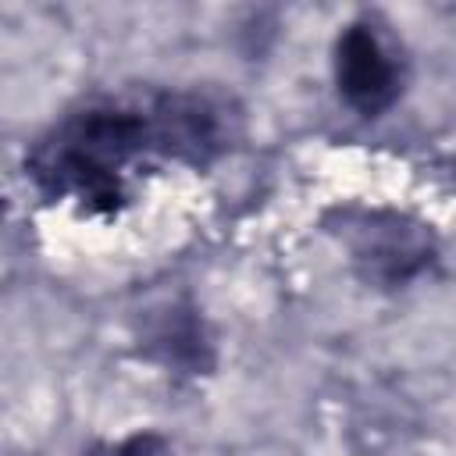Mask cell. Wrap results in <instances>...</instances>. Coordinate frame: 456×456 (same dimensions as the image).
Returning a JSON list of instances; mask_svg holds the SVG:
<instances>
[{"label":"cell","mask_w":456,"mask_h":456,"mask_svg":"<svg viewBox=\"0 0 456 456\" xmlns=\"http://www.w3.org/2000/svg\"><path fill=\"white\" fill-rule=\"evenodd\" d=\"M235 132V110L207 93H160L153 100H103L68 114L25 157L43 196L86 210H118L125 171L157 153L210 164Z\"/></svg>","instance_id":"cell-1"},{"label":"cell","mask_w":456,"mask_h":456,"mask_svg":"<svg viewBox=\"0 0 456 456\" xmlns=\"http://www.w3.org/2000/svg\"><path fill=\"white\" fill-rule=\"evenodd\" d=\"M331 232L370 285H403L435 260V235L395 210H338V228Z\"/></svg>","instance_id":"cell-2"},{"label":"cell","mask_w":456,"mask_h":456,"mask_svg":"<svg viewBox=\"0 0 456 456\" xmlns=\"http://www.w3.org/2000/svg\"><path fill=\"white\" fill-rule=\"evenodd\" d=\"M335 82L353 110L363 118L385 114L403 89V68L370 21H353L335 43Z\"/></svg>","instance_id":"cell-3"},{"label":"cell","mask_w":456,"mask_h":456,"mask_svg":"<svg viewBox=\"0 0 456 456\" xmlns=\"http://www.w3.org/2000/svg\"><path fill=\"white\" fill-rule=\"evenodd\" d=\"M146 349L167 367H185V370L210 367V346L192 306H171L167 314H160V321L146 335Z\"/></svg>","instance_id":"cell-4"},{"label":"cell","mask_w":456,"mask_h":456,"mask_svg":"<svg viewBox=\"0 0 456 456\" xmlns=\"http://www.w3.org/2000/svg\"><path fill=\"white\" fill-rule=\"evenodd\" d=\"M96 456H175V449H171V442H167L164 435H157V431H139V435L121 438L118 445L100 449Z\"/></svg>","instance_id":"cell-5"},{"label":"cell","mask_w":456,"mask_h":456,"mask_svg":"<svg viewBox=\"0 0 456 456\" xmlns=\"http://www.w3.org/2000/svg\"><path fill=\"white\" fill-rule=\"evenodd\" d=\"M0 217H4V203H0Z\"/></svg>","instance_id":"cell-6"}]
</instances>
